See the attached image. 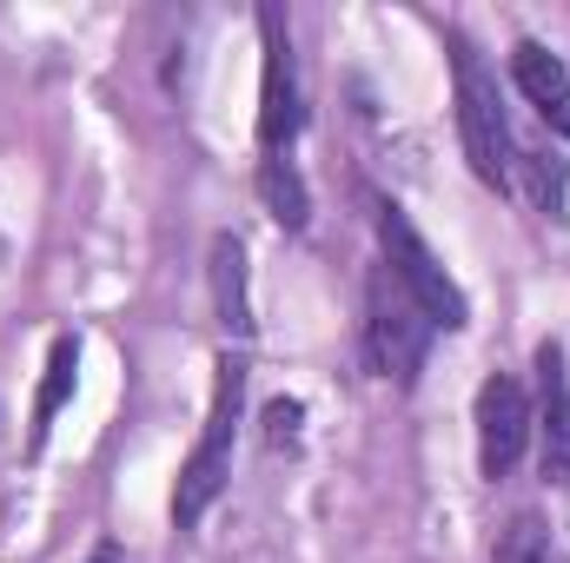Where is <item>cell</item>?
<instances>
[{"instance_id": "1", "label": "cell", "mask_w": 570, "mask_h": 563, "mask_svg": "<svg viewBox=\"0 0 570 563\" xmlns=\"http://www.w3.org/2000/svg\"><path fill=\"white\" fill-rule=\"evenodd\" d=\"M239 412H246V358L226 345L213 358V405L206 424L173 477V531H199V517L226 497V477H233V444H239Z\"/></svg>"}, {"instance_id": "2", "label": "cell", "mask_w": 570, "mask_h": 563, "mask_svg": "<svg viewBox=\"0 0 570 563\" xmlns=\"http://www.w3.org/2000/svg\"><path fill=\"white\" fill-rule=\"evenodd\" d=\"M444 47H451V107H458L464 166H471L491 192H511V186H518V140H511V113H504L498 73L484 67V53L471 47V33L451 27Z\"/></svg>"}, {"instance_id": "3", "label": "cell", "mask_w": 570, "mask_h": 563, "mask_svg": "<svg viewBox=\"0 0 570 563\" xmlns=\"http://www.w3.org/2000/svg\"><path fill=\"white\" fill-rule=\"evenodd\" d=\"M365 206H372V233H379V266L405 285V298L431 318V332H464L471 325V298L444 273V259L425 246V233L405 219V206L385 199V192H365Z\"/></svg>"}, {"instance_id": "4", "label": "cell", "mask_w": 570, "mask_h": 563, "mask_svg": "<svg viewBox=\"0 0 570 563\" xmlns=\"http://www.w3.org/2000/svg\"><path fill=\"white\" fill-rule=\"evenodd\" d=\"M358 338H365V365H372L379 385H399V392L419 385V372L431 358V318L405 298V285L385 266L365 273V325H358Z\"/></svg>"}, {"instance_id": "5", "label": "cell", "mask_w": 570, "mask_h": 563, "mask_svg": "<svg viewBox=\"0 0 570 563\" xmlns=\"http://www.w3.org/2000/svg\"><path fill=\"white\" fill-rule=\"evenodd\" d=\"M259 152H292L305 134V87H298V60H292V20L279 7H259Z\"/></svg>"}, {"instance_id": "6", "label": "cell", "mask_w": 570, "mask_h": 563, "mask_svg": "<svg viewBox=\"0 0 570 563\" xmlns=\"http://www.w3.org/2000/svg\"><path fill=\"white\" fill-rule=\"evenodd\" d=\"M471 424H478V471H484L491 484H504V477L524 464V451H531V392H524V378L491 372V378L478 385Z\"/></svg>"}, {"instance_id": "7", "label": "cell", "mask_w": 570, "mask_h": 563, "mask_svg": "<svg viewBox=\"0 0 570 563\" xmlns=\"http://www.w3.org/2000/svg\"><path fill=\"white\" fill-rule=\"evenodd\" d=\"M531 372H538V405H531L538 471H544V484H570V352H564V338H544Z\"/></svg>"}, {"instance_id": "8", "label": "cell", "mask_w": 570, "mask_h": 563, "mask_svg": "<svg viewBox=\"0 0 570 563\" xmlns=\"http://www.w3.org/2000/svg\"><path fill=\"white\" fill-rule=\"evenodd\" d=\"M511 87L524 93V107L544 120V134L570 140V67L544 47V40H511Z\"/></svg>"}, {"instance_id": "9", "label": "cell", "mask_w": 570, "mask_h": 563, "mask_svg": "<svg viewBox=\"0 0 570 563\" xmlns=\"http://www.w3.org/2000/svg\"><path fill=\"white\" fill-rule=\"evenodd\" d=\"M206 285H213V312H219L226 338L246 345L259 332V318H253V273H246V239L239 233H213V246H206Z\"/></svg>"}, {"instance_id": "10", "label": "cell", "mask_w": 570, "mask_h": 563, "mask_svg": "<svg viewBox=\"0 0 570 563\" xmlns=\"http://www.w3.org/2000/svg\"><path fill=\"white\" fill-rule=\"evenodd\" d=\"M73 385H80V338H73V332H60V338L47 345V365H40V392H33V424H27V451H33V457L47 451V437H53V418L67 412Z\"/></svg>"}, {"instance_id": "11", "label": "cell", "mask_w": 570, "mask_h": 563, "mask_svg": "<svg viewBox=\"0 0 570 563\" xmlns=\"http://www.w3.org/2000/svg\"><path fill=\"white\" fill-rule=\"evenodd\" d=\"M253 192H259V206L273 213V226H285V233H305V226H312V186H305V172L292 166V152L259 159Z\"/></svg>"}, {"instance_id": "12", "label": "cell", "mask_w": 570, "mask_h": 563, "mask_svg": "<svg viewBox=\"0 0 570 563\" xmlns=\"http://www.w3.org/2000/svg\"><path fill=\"white\" fill-rule=\"evenodd\" d=\"M518 172H524V186H531V206L551 219V226H564V199H570V159L558 152H544V146H518Z\"/></svg>"}, {"instance_id": "13", "label": "cell", "mask_w": 570, "mask_h": 563, "mask_svg": "<svg viewBox=\"0 0 570 563\" xmlns=\"http://www.w3.org/2000/svg\"><path fill=\"white\" fill-rule=\"evenodd\" d=\"M491 563H551V531H544V517L518 511V517L498 531V544H491Z\"/></svg>"}, {"instance_id": "14", "label": "cell", "mask_w": 570, "mask_h": 563, "mask_svg": "<svg viewBox=\"0 0 570 563\" xmlns=\"http://www.w3.org/2000/svg\"><path fill=\"white\" fill-rule=\"evenodd\" d=\"M298 424H305V405L298 398H273L266 405V444L273 451H298Z\"/></svg>"}, {"instance_id": "15", "label": "cell", "mask_w": 570, "mask_h": 563, "mask_svg": "<svg viewBox=\"0 0 570 563\" xmlns=\"http://www.w3.org/2000/svg\"><path fill=\"white\" fill-rule=\"evenodd\" d=\"M80 563H127V557H120V544H94Z\"/></svg>"}]
</instances>
